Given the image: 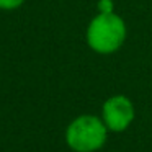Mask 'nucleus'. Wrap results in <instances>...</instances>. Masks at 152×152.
I'll use <instances>...</instances> for the list:
<instances>
[{
    "label": "nucleus",
    "instance_id": "1",
    "mask_svg": "<svg viewBox=\"0 0 152 152\" xmlns=\"http://www.w3.org/2000/svg\"><path fill=\"white\" fill-rule=\"evenodd\" d=\"M128 36L126 21L115 12L96 13L88 23L85 39L88 48L96 54L108 56L123 48Z\"/></svg>",
    "mask_w": 152,
    "mask_h": 152
},
{
    "label": "nucleus",
    "instance_id": "2",
    "mask_svg": "<svg viewBox=\"0 0 152 152\" xmlns=\"http://www.w3.org/2000/svg\"><path fill=\"white\" fill-rule=\"evenodd\" d=\"M108 129L96 115H80L66 128V144L74 152H96L105 145Z\"/></svg>",
    "mask_w": 152,
    "mask_h": 152
},
{
    "label": "nucleus",
    "instance_id": "3",
    "mask_svg": "<svg viewBox=\"0 0 152 152\" xmlns=\"http://www.w3.org/2000/svg\"><path fill=\"white\" fill-rule=\"evenodd\" d=\"M100 118L110 132H123L134 121L136 108L126 95H113L105 100Z\"/></svg>",
    "mask_w": 152,
    "mask_h": 152
},
{
    "label": "nucleus",
    "instance_id": "4",
    "mask_svg": "<svg viewBox=\"0 0 152 152\" xmlns=\"http://www.w3.org/2000/svg\"><path fill=\"white\" fill-rule=\"evenodd\" d=\"M26 0H0V10H17Z\"/></svg>",
    "mask_w": 152,
    "mask_h": 152
},
{
    "label": "nucleus",
    "instance_id": "5",
    "mask_svg": "<svg viewBox=\"0 0 152 152\" xmlns=\"http://www.w3.org/2000/svg\"><path fill=\"white\" fill-rule=\"evenodd\" d=\"M98 12L100 13H110V12H115V7H113V0H98Z\"/></svg>",
    "mask_w": 152,
    "mask_h": 152
}]
</instances>
